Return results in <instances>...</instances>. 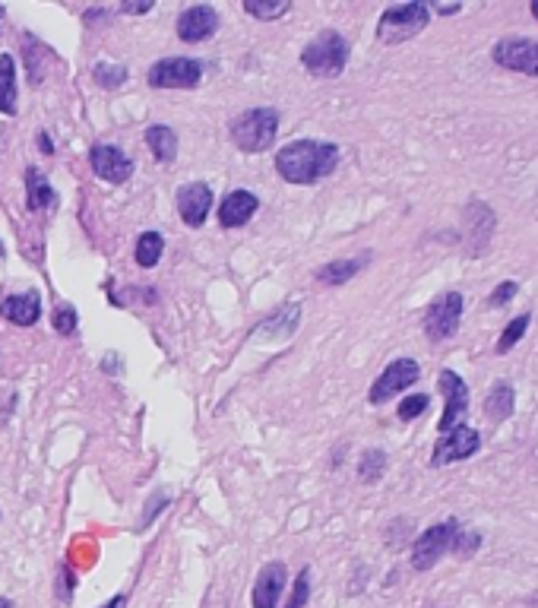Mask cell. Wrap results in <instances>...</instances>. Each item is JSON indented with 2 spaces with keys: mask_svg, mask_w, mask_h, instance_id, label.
Masks as SVG:
<instances>
[{
  "mask_svg": "<svg viewBox=\"0 0 538 608\" xmlns=\"http://www.w3.org/2000/svg\"><path fill=\"white\" fill-rule=\"evenodd\" d=\"M339 165V147L324 140H295L276 155V172L289 184H317Z\"/></svg>",
  "mask_w": 538,
  "mask_h": 608,
  "instance_id": "obj_1",
  "label": "cell"
},
{
  "mask_svg": "<svg viewBox=\"0 0 538 608\" xmlns=\"http://www.w3.org/2000/svg\"><path fill=\"white\" fill-rule=\"evenodd\" d=\"M431 23V7L428 3H399L384 10L381 23H377V38L384 45H402L409 38H416L424 26Z\"/></svg>",
  "mask_w": 538,
  "mask_h": 608,
  "instance_id": "obj_4",
  "label": "cell"
},
{
  "mask_svg": "<svg viewBox=\"0 0 538 608\" xmlns=\"http://www.w3.org/2000/svg\"><path fill=\"white\" fill-rule=\"evenodd\" d=\"M307 596H311V571L301 568L299 580H295V589H292V596H289L285 608H304L307 606Z\"/></svg>",
  "mask_w": 538,
  "mask_h": 608,
  "instance_id": "obj_30",
  "label": "cell"
},
{
  "mask_svg": "<svg viewBox=\"0 0 538 608\" xmlns=\"http://www.w3.org/2000/svg\"><path fill=\"white\" fill-rule=\"evenodd\" d=\"M437 384H441V394H444V416H441V425H437V431H441V434H447L449 428L463 425V419H466V412H469V402H472V396H469L466 381H463L456 371H449V367L441 371Z\"/></svg>",
  "mask_w": 538,
  "mask_h": 608,
  "instance_id": "obj_10",
  "label": "cell"
},
{
  "mask_svg": "<svg viewBox=\"0 0 538 608\" xmlns=\"http://www.w3.org/2000/svg\"><path fill=\"white\" fill-rule=\"evenodd\" d=\"M491 58L498 67L513 73H538V38H501L491 48Z\"/></svg>",
  "mask_w": 538,
  "mask_h": 608,
  "instance_id": "obj_11",
  "label": "cell"
},
{
  "mask_svg": "<svg viewBox=\"0 0 538 608\" xmlns=\"http://www.w3.org/2000/svg\"><path fill=\"white\" fill-rule=\"evenodd\" d=\"M0 16H3V7H0Z\"/></svg>",
  "mask_w": 538,
  "mask_h": 608,
  "instance_id": "obj_40",
  "label": "cell"
},
{
  "mask_svg": "<svg viewBox=\"0 0 538 608\" xmlns=\"http://www.w3.org/2000/svg\"><path fill=\"white\" fill-rule=\"evenodd\" d=\"M513 406H516V394H513V384L510 381H498L488 396H484V416L491 419V422H507L510 416H513Z\"/></svg>",
  "mask_w": 538,
  "mask_h": 608,
  "instance_id": "obj_20",
  "label": "cell"
},
{
  "mask_svg": "<svg viewBox=\"0 0 538 608\" xmlns=\"http://www.w3.org/2000/svg\"><path fill=\"white\" fill-rule=\"evenodd\" d=\"M90 165L98 178H105L112 184H124L133 175V159L124 155L118 147H92Z\"/></svg>",
  "mask_w": 538,
  "mask_h": 608,
  "instance_id": "obj_14",
  "label": "cell"
},
{
  "mask_svg": "<svg viewBox=\"0 0 538 608\" xmlns=\"http://www.w3.org/2000/svg\"><path fill=\"white\" fill-rule=\"evenodd\" d=\"M92 77H95V83L105 86V90H118V86L127 83V70L118 67V63H95Z\"/></svg>",
  "mask_w": 538,
  "mask_h": 608,
  "instance_id": "obj_27",
  "label": "cell"
},
{
  "mask_svg": "<svg viewBox=\"0 0 538 608\" xmlns=\"http://www.w3.org/2000/svg\"><path fill=\"white\" fill-rule=\"evenodd\" d=\"M481 451V434L476 428H469L466 422L456 428H449L447 434L437 437L434 444V456L431 463L434 466H449V463H459V459H469Z\"/></svg>",
  "mask_w": 538,
  "mask_h": 608,
  "instance_id": "obj_9",
  "label": "cell"
},
{
  "mask_svg": "<svg viewBox=\"0 0 538 608\" xmlns=\"http://www.w3.org/2000/svg\"><path fill=\"white\" fill-rule=\"evenodd\" d=\"M384 472H387V454H384V451H367V454L361 456L359 479L364 482V486H374V482H381V479H384Z\"/></svg>",
  "mask_w": 538,
  "mask_h": 608,
  "instance_id": "obj_24",
  "label": "cell"
},
{
  "mask_svg": "<svg viewBox=\"0 0 538 608\" xmlns=\"http://www.w3.org/2000/svg\"><path fill=\"white\" fill-rule=\"evenodd\" d=\"M147 147L159 162H175L178 155V133L168 124H152L147 127Z\"/></svg>",
  "mask_w": 538,
  "mask_h": 608,
  "instance_id": "obj_21",
  "label": "cell"
},
{
  "mask_svg": "<svg viewBox=\"0 0 538 608\" xmlns=\"http://www.w3.org/2000/svg\"><path fill=\"white\" fill-rule=\"evenodd\" d=\"M152 7H155L152 0H143V3H124L120 13H130V16H133V13H150Z\"/></svg>",
  "mask_w": 538,
  "mask_h": 608,
  "instance_id": "obj_33",
  "label": "cell"
},
{
  "mask_svg": "<svg viewBox=\"0 0 538 608\" xmlns=\"http://www.w3.org/2000/svg\"><path fill=\"white\" fill-rule=\"evenodd\" d=\"M38 147L45 155H55V143H51V137L48 133H38Z\"/></svg>",
  "mask_w": 538,
  "mask_h": 608,
  "instance_id": "obj_34",
  "label": "cell"
},
{
  "mask_svg": "<svg viewBox=\"0 0 538 608\" xmlns=\"http://www.w3.org/2000/svg\"><path fill=\"white\" fill-rule=\"evenodd\" d=\"M162 250H165V238H162L159 232H143V235L137 238V264H140L143 270H152V267L162 260Z\"/></svg>",
  "mask_w": 538,
  "mask_h": 608,
  "instance_id": "obj_23",
  "label": "cell"
},
{
  "mask_svg": "<svg viewBox=\"0 0 538 608\" xmlns=\"http://www.w3.org/2000/svg\"><path fill=\"white\" fill-rule=\"evenodd\" d=\"M0 317H7V320L16 324V327H32V324H38V317H42V299H38V292L7 295V299L0 302Z\"/></svg>",
  "mask_w": 538,
  "mask_h": 608,
  "instance_id": "obj_17",
  "label": "cell"
},
{
  "mask_svg": "<svg viewBox=\"0 0 538 608\" xmlns=\"http://www.w3.org/2000/svg\"><path fill=\"white\" fill-rule=\"evenodd\" d=\"M257 207H260V200L250 190H232L222 200V207H219L222 229H241V225H247L254 219V213H257Z\"/></svg>",
  "mask_w": 538,
  "mask_h": 608,
  "instance_id": "obj_16",
  "label": "cell"
},
{
  "mask_svg": "<svg viewBox=\"0 0 538 608\" xmlns=\"http://www.w3.org/2000/svg\"><path fill=\"white\" fill-rule=\"evenodd\" d=\"M212 210V187L203 182L184 184L178 190V213L190 229H200Z\"/></svg>",
  "mask_w": 538,
  "mask_h": 608,
  "instance_id": "obj_13",
  "label": "cell"
},
{
  "mask_svg": "<svg viewBox=\"0 0 538 608\" xmlns=\"http://www.w3.org/2000/svg\"><path fill=\"white\" fill-rule=\"evenodd\" d=\"M479 548H481L479 533H469V529H463V533H459V542H456V551H453V554H456V558H472V554H476Z\"/></svg>",
  "mask_w": 538,
  "mask_h": 608,
  "instance_id": "obj_32",
  "label": "cell"
},
{
  "mask_svg": "<svg viewBox=\"0 0 538 608\" xmlns=\"http://www.w3.org/2000/svg\"><path fill=\"white\" fill-rule=\"evenodd\" d=\"M519 295V282H513V279H507V282H501L494 292H491V299H488V304L491 307H504V304H510L513 299Z\"/></svg>",
  "mask_w": 538,
  "mask_h": 608,
  "instance_id": "obj_31",
  "label": "cell"
},
{
  "mask_svg": "<svg viewBox=\"0 0 538 608\" xmlns=\"http://www.w3.org/2000/svg\"><path fill=\"white\" fill-rule=\"evenodd\" d=\"M124 603H127V596L120 593V596H115L112 603H105V606H102V608H124Z\"/></svg>",
  "mask_w": 538,
  "mask_h": 608,
  "instance_id": "obj_35",
  "label": "cell"
},
{
  "mask_svg": "<svg viewBox=\"0 0 538 608\" xmlns=\"http://www.w3.org/2000/svg\"><path fill=\"white\" fill-rule=\"evenodd\" d=\"M0 257H3V242H0Z\"/></svg>",
  "mask_w": 538,
  "mask_h": 608,
  "instance_id": "obj_39",
  "label": "cell"
},
{
  "mask_svg": "<svg viewBox=\"0 0 538 608\" xmlns=\"http://www.w3.org/2000/svg\"><path fill=\"white\" fill-rule=\"evenodd\" d=\"M26 207H30L32 213L58 210V194H55V187L48 184V178L38 168L26 172Z\"/></svg>",
  "mask_w": 538,
  "mask_h": 608,
  "instance_id": "obj_18",
  "label": "cell"
},
{
  "mask_svg": "<svg viewBox=\"0 0 538 608\" xmlns=\"http://www.w3.org/2000/svg\"><path fill=\"white\" fill-rule=\"evenodd\" d=\"M285 589V564L282 561H269L267 568L257 574L254 593H250V606L254 608H276Z\"/></svg>",
  "mask_w": 538,
  "mask_h": 608,
  "instance_id": "obj_15",
  "label": "cell"
},
{
  "mask_svg": "<svg viewBox=\"0 0 538 608\" xmlns=\"http://www.w3.org/2000/svg\"><path fill=\"white\" fill-rule=\"evenodd\" d=\"M279 133V112L276 108H250L232 121V143L241 152H267Z\"/></svg>",
  "mask_w": 538,
  "mask_h": 608,
  "instance_id": "obj_3",
  "label": "cell"
},
{
  "mask_svg": "<svg viewBox=\"0 0 538 608\" xmlns=\"http://www.w3.org/2000/svg\"><path fill=\"white\" fill-rule=\"evenodd\" d=\"M244 10L250 13V16H257V20H282L289 10H292V3L289 0H272V3H267V0H244Z\"/></svg>",
  "mask_w": 538,
  "mask_h": 608,
  "instance_id": "obj_25",
  "label": "cell"
},
{
  "mask_svg": "<svg viewBox=\"0 0 538 608\" xmlns=\"http://www.w3.org/2000/svg\"><path fill=\"white\" fill-rule=\"evenodd\" d=\"M301 63L307 67V73L320 77V80H332L346 70L349 63V42L339 32H320L314 42L304 45L301 51Z\"/></svg>",
  "mask_w": 538,
  "mask_h": 608,
  "instance_id": "obj_2",
  "label": "cell"
},
{
  "mask_svg": "<svg viewBox=\"0 0 538 608\" xmlns=\"http://www.w3.org/2000/svg\"><path fill=\"white\" fill-rule=\"evenodd\" d=\"M51 320H55V330H58L60 336H73L77 334V324H80V317H77V307H73V304H60Z\"/></svg>",
  "mask_w": 538,
  "mask_h": 608,
  "instance_id": "obj_28",
  "label": "cell"
},
{
  "mask_svg": "<svg viewBox=\"0 0 538 608\" xmlns=\"http://www.w3.org/2000/svg\"><path fill=\"white\" fill-rule=\"evenodd\" d=\"M367 264H371V250H364L361 257H346V260H332V264H324V267L317 270V279H320L324 285H342V282L355 279V276H359Z\"/></svg>",
  "mask_w": 538,
  "mask_h": 608,
  "instance_id": "obj_19",
  "label": "cell"
},
{
  "mask_svg": "<svg viewBox=\"0 0 538 608\" xmlns=\"http://www.w3.org/2000/svg\"><path fill=\"white\" fill-rule=\"evenodd\" d=\"M536 77H538V73H536Z\"/></svg>",
  "mask_w": 538,
  "mask_h": 608,
  "instance_id": "obj_41",
  "label": "cell"
},
{
  "mask_svg": "<svg viewBox=\"0 0 538 608\" xmlns=\"http://www.w3.org/2000/svg\"><path fill=\"white\" fill-rule=\"evenodd\" d=\"M419 377L421 365L416 359H396V362H389V365L381 371V377L371 384V390H367L371 406H381V402H387V399H393L396 394L409 390Z\"/></svg>",
  "mask_w": 538,
  "mask_h": 608,
  "instance_id": "obj_8",
  "label": "cell"
},
{
  "mask_svg": "<svg viewBox=\"0 0 538 608\" xmlns=\"http://www.w3.org/2000/svg\"><path fill=\"white\" fill-rule=\"evenodd\" d=\"M529 324H533V314H519V317H513V320L507 324V330H504V336L498 339V355H507L510 349L526 336Z\"/></svg>",
  "mask_w": 538,
  "mask_h": 608,
  "instance_id": "obj_26",
  "label": "cell"
},
{
  "mask_svg": "<svg viewBox=\"0 0 538 608\" xmlns=\"http://www.w3.org/2000/svg\"><path fill=\"white\" fill-rule=\"evenodd\" d=\"M0 115H16V63L0 55Z\"/></svg>",
  "mask_w": 538,
  "mask_h": 608,
  "instance_id": "obj_22",
  "label": "cell"
},
{
  "mask_svg": "<svg viewBox=\"0 0 538 608\" xmlns=\"http://www.w3.org/2000/svg\"><path fill=\"white\" fill-rule=\"evenodd\" d=\"M463 320V295L459 292H444L424 311V334L431 342H444L449 336H456Z\"/></svg>",
  "mask_w": 538,
  "mask_h": 608,
  "instance_id": "obj_6",
  "label": "cell"
},
{
  "mask_svg": "<svg viewBox=\"0 0 538 608\" xmlns=\"http://www.w3.org/2000/svg\"><path fill=\"white\" fill-rule=\"evenodd\" d=\"M459 533H463V526L456 519H444V523L428 526L416 539V546H412V568L416 571H431L441 558H447V554L456 551Z\"/></svg>",
  "mask_w": 538,
  "mask_h": 608,
  "instance_id": "obj_5",
  "label": "cell"
},
{
  "mask_svg": "<svg viewBox=\"0 0 538 608\" xmlns=\"http://www.w3.org/2000/svg\"><path fill=\"white\" fill-rule=\"evenodd\" d=\"M219 30V13L215 7H207V3H197V7H187L178 16V35L180 42L187 45H200L212 38Z\"/></svg>",
  "mask_w": 538,
  "mask_h": 608,
  "instance_id": "obj_12",
  "label": "cell"
},
{
  "mask_svg": "<svg viewBox=\"0 0 538 608\" xmlns=\"http://www.w3.org/2000/svg\"><path fill=\"white\" fill-rule=\"evenodd\" d=\"M0 608H16V606H13V599H0Z\"/></svg>",
  "mask_w": 538,
  "mask_h": 608,
  "instance_id": "obj_38",
  "label": "cell"
},
{
  "mask_svg": "<svg viewBox=\"0 0 538 608\" xmlns=\"http://www.w3.org/2000/svg\"><path fill=\"white\" fill-rule=\"evenodd\" d=\"M529 13H533V20H538V0H533V7H529Z\"/></svg>",
  "mask_w": 538,
  "mask_h": 608,
  "instance_id": "obj_37",
  "label": "cell"
},
{
  "mask_svg": "<svg viewBox=\"0 0 538 608\" xmlns=\"http://www.w3.org/2000/svg\"><path fill=\"white\" fill-rule=\"evenodd\" d=\"M437 13L441 16H453V13H459V7H437Z\"/></svg>",
  "mask_w": 538,
  "mask_h": 608,
  "instance_id": "obj_36",
  "label": "cell"
},
{
  "mask_svg": "<svg viewBox=\"0 0 538 608\" xmlns=\"http://www.w3.org/2000/svg\"><path fill=\"white\" fill-rule=\"evenodd\" d=\"M428 396L424 394H416V396H406L402 402H399V409H396V416L402 419V422H412V419H419L424 416V409H428Z\"/></svg>",
  "mask_w": 538,
  "mask_h": 608,
  "instance_id": "obj_29",
  "label": "cell"
},
{
  "mask_svg": "<svg viewBox=\"0 0 538 608\" xmlns=\"http://www.w3.org/2000/svg\"><path fill=\"white\" fill-rule=\"evenodd\" d=\"M203 80V63L194 58H165L150 67V86L155 90H194Z\"/></svg>",
  "mask_w": 538,
  "mask_h": 608,
  "instance_id": "obj_7",
  "label": "cell"
}]
</instances>
